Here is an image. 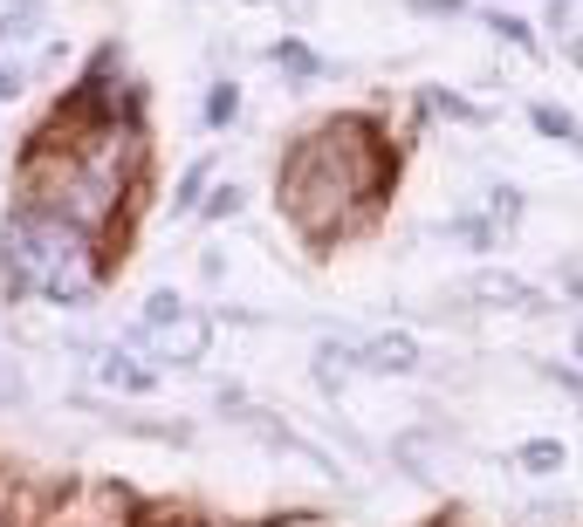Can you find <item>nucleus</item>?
Segmentation results:
<instances>
[{"instance_id":"nucleus-7","label":"nucleus","mask_w":583,"mask_h":527,"mask_svg":"<svg viewBox=\"0 0 583 527\" xmlns=\"http://www.w3.org/2000/svg\"><path fill=\"white\" fill-rule=\"evenodd\" d=\"M515 459H522V473H563V459H570V453H563L556 438H529Z\"/></svg>"},{"instance_id":"nucleus-5","label":"nucleus","mask_w":583,"mask_h":527,"mask_svg":"<svg viewBox=\"0 0 583 527\" xmlns=\"http://www.w3.org/2000/svg\"><path fill=\"white\" fill-rule=\"evenodd\" d=\"M97 377H103L110 391H151V363H138V356H124V349H103V356H97Z\"/></svg>"},{"instance_id":"nucleus-11","label":"nucleus","mask_w":583,"mask_h":527,"mask_svg":"<svg viewBox=\"0 0 583 527\" xmlns=\"http://www.w3.org/2000/svg\"><path fill=\"white\" fill-rule=\"evenodd\" d=\"M275 62H282V69H295V75H316V55H309L302 42H282V49H275Z\"/></svg>"},{"instance_id":"nucleus-8","label":"nucleus","mask_w":583,"mask_h":527,"mask_svg":"<svg viewBox=\"0 0 583 527\" xmlns=\"http://www.w3.org/2000/svg\"><path fill=\"white\" fill-rule=\"evenodd\" d=\"M529 116H535V124H542V131H550L556 144H583V124H576V116H570V110H556V103H535Z\"/></svg>"},{"instance_id":"nucleus-12","label":"nucleus","mask_w":583,"mask_h":527,"mask_svg":"<svg viewBox=\"0 0 583 527\" xmlns=\"http://www.w3.org/2000/svg\"><path fill=\"white\" fill-rule=\"evenodd\" d=\"M460 233H466V247H494V220H460Z\"/></svg>"},{"instance_id":"nucleus-6","label":"nucleus","mask_w":583,"mask_h":527,"mask_svg":"<svg viewBox=\"0 0 583 527\" xmlns=\"http://www.w3.org/2000/svg\"><path fill=\"white\" fill-rule=\"evenodd\" d=\"M474 295L481 302H501V308H535V288L515 274H474Z\"/></svg>"},{"instance_id":"nucleus-4","label":"nucleus","mask_w":583,"mask_h":527,"mask_svg":"<svg viewBox=\"0 0 583 527\" xmlns=\"http://www.w3.org/2000/svg\"><path fill=\"white\" fill-rule=\"evenodd\" d=\"M350 363H364V371H419V343L412 336H371V343H358L350 349Z\"/></svg>"},{"instance_id":"nucleus-10","label":"nucleus","mask_w":583,"mask_h":527,"mask_svg":"<svg viewBox=\"0 0 583 527\" xmlns=\"http://www.w3.org/2000/svg\"><path fill=\"white\" fill-rule=\"evenodd\" d=\"M487 28L501 34V42H522V49L535 42V34H529V21H515V14H487Z\"/></svg>"},{"instance_id":"nucleus-13","label":"nucleus","mask_w":583,"mask_h":527,"mask_svg":"<svg viewBox=\"0 0 583 527\" xmlns=\"http://www.w3.org/2000/svg\"><path fill=\"white\" fill-rule=\"evenodd\" d=\"M21 90H28V75L8 62V69H0V103H8V97H21Z\"/></svg>"},{"instance_id":"nucleus-15","label":"nucleus","mask_w":583,"mask_h":527,"mask_svg":"<svg viewBox=\"0 0 583 527\" xmlns=\"http://www.w3.org/2000/svg\"><path fill=\"white\" fill-rule=\"evenodd\" d=\"M138 527H200V520H185V514H151V520H138Z\"/></svg>"},{"instance_id":"nucleus-1","label":"nucleus","mask_w":583,"mask_h":527,"mask_svg":"<svg viewBox=\"0 0 583 527\" xmlns=\"http://www.w3.org/2000/svg\"><path fill=\"white\" fill-rule=\"evenodd\" d=\"M392 144L378 138V124H364V116H336V124H323L316 138H302L289 151L282 165V206L302 233H343L350 220H358L364 199H378L384 185H392Z\"/></svg>"},{"instance_id":"nucleus-14","label":"nucleus","mask_w":583,"mask_h":527,"mask_svg":"<svg viewBox=\"0 0 583 527\" xmlns=\"http://www.w3.org/2000/svg\"><path fill=\"white\" fill-rule=\"evenodd\" d=\"M207 116H213V124H227V116H233V90H213V103H207Z\"/></svg>"},{"instance_id":"nucleus-9","label":"nucleus","mask_w":583,"mask_h":527,"mask_svg":"<svg viewBox=\"0 0 583 527\" xmlns=\"http://www.w3.org/2000/svg\"><path fill=\"white\" fill-rule=\"evenodd\" d=\"M172 315H185V302H179V288H159V295H144L138 330H151V322H172Z\"/></svg>"},{"instance_id":"nucleus-16","label":"nucleus","mask_w":583,"mask_h":527,"mask_svg":"<svg viewBox=\"0 0 583 527\" xmlns=\"http://www.w3.org/2000/svg\"><path fill=\"white\" fill-rule=\"evenodd\" d=\"M576 363H583V336H576Z\"/></svg>"},{"instance_id":"nucleus-2","label":"nucleus","mask_w":583,"mask_h":527,"mask_svg":"<svg viewBox=\"0 0 583 527\" xmlns=\"http://www.w3.org/2000/svg\"><path fill=\"white\" fill-rule=\"evenodd\" d=\"M0 261H8L14 295H42L62 308H83L97 302V254H90V233L69 226L42 206H28L8 220V240H0Z\"/></svg>"},{"instance_id":"nucleus-3","label":"nucleus","mask_w":583,"mask_h":527,"mask_svg":"<svg viewBox=\"0 0 583 527\" xmlns=\"http://www.w3.org/2000/svg\"><path fill=\"white\" fill-rule=\"evenodd\" d=\"M138 336H144V349L159 356V363H192V356L207 349V322L185 308V315H172V322H151V330H138Z\"/></svg>"}]
</instances>
